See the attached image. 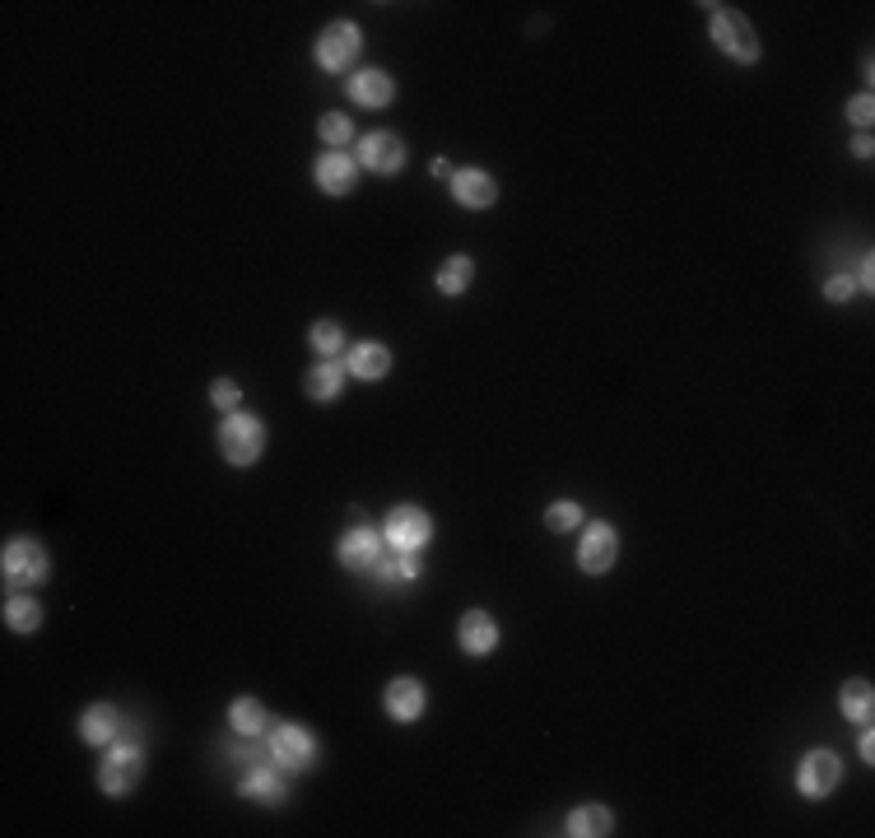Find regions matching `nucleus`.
Wrapping results in <instances>:
<instances>
[{"instance_id":"obj_1","label":"nucleus","mask_w":875,"mask_h":838,"mask_svg":"<svg viewBox=\"0 0 875 838\" xmlns=\"http://www.w3.org/2000/svg\"><path fill=\"white\" fill-rule=\"evenodd\" d=\"M219 447H224V457L233 466H252L261 457V447H266V433H261V424L252 415H229L224 429H219Z\"/></svg>"},{"instance_id":"obj_2","label":"nucleus","mask_w":875,"mask_h":838,"mask_svg":"<svg viewBox=\"0 0 875 838\" xmlns=\"http://www.w3.org/2000/svg\"><path fill=\"white\" fill-rule=\"evenodd\" d=\"M708 10V19H713V38L722 42V52L736 56V61H754L759 56V42H754L750 24H745L736 10H727V5H703Z\"/></svg>"},{"instance_id":"obj_3","label":"nucleus","mask_w":875,"mask_h":838,"mask_svg":"<svg viewBox=\"0 0 875 838\" xmlns=\"http://www.w3.org/2000/svg\"><path fill=\"white\" fill-rule=\"evenodd\" d=\"M140 773H145V759H140V750L135 745H117L108 755V764H103V792H112V797H126L135 783H140Z\"/></svg>"},{"instance_id":"obj_4","label":"nucleus","mask_w":875,"mask_h":838,"mask_svg":"<svg viewBox=\"0 0 875 838\" xmlns=\"http://www.w3.org/2000/svg\"><path fill=\"white\" fill-rule=\"evenodd\" d=\"M354 56H359V28L354 24H331L322 38H317V61H322L326 70L354 66Z\"/></svg>"},{"instance_id":"obj_5","label":"nucleus","mask_w":875,"mask_h":838,"mask_svg":"<svg viewBox=\"0 0 875 838\" xmlns=\"http://www.w3.org/2000/svg\"><path fill=\"white\" fill-rule=\"evenodd\" d=\"M429 513H419V508H396V513L387 517V541L401 550V555H410V550H419V545L429 541Z\"/></svg>"},{"instance_id":"obj_6","label":"nucleus","mask_w":875,"mask_h":838,"mask_svg":"<svg viewBox=\"0 0 875 838\" xmlns=\"http://www.w3.org/2000/svg\"><path fill=\"white\" fill-rule=\"evenodd\" d=\"M615 555H620V536H615L606 522L587 527V536H582V545H578V564L587 568V573H606V568L615 564Z\"/></svg>"},{"instance_id":"obj_7","label":"nucleus","mask_w":875,"mask_h":838,"mask_svg":"<svg viewBox=\"0 0 875 838\" xmlns=\"http://www.w3.org/2000/svg\"><path fill=\"white\" fill-rule=\"evenodd\" d=\"M838 778H843V764H838V755H829V750H815V755L801 764V792H806V797H829L838 787Z\"/></svg>"},{"instance_id":"obj_8","label":"nucleus","mask_w":875,"mask_h":838,"mask_svg":"<svg viewBox=\"0 0 875 838\" xmlns=\"http://www.w3.org/2000/svg\"><path fill=\"white\" fill-rule=\"evenodd\" d=\"M47 573V555L33 541H10L5 545V578L10 582H38Z\"/></svg>"},{"instance_id":"obj_9","label":"nucleus","mask_w":875,"mask_h":838,"mask_svg":"<svg viewBox=\"0 0 875 838\" xmlns=\"http://www.w3.org/2000/svg\"><path fill=\"white\" fill-rule=\"evenodd\" d=\"M359 159L373 168V173H396L405 163V145L391 131H373V136H364V145H359Z\"/></svg>"},{"instance_id":"obj_10","label":"nucleus","mask_w":875,"mask_h":838,"mask_svg":"<svg viewBox=\"0 0 875 838\" xmlns=\"http://www.w3.org/2000/svg\"><path fill=\"white\" fill-rule=\"evenodd\" d=\"M270 755H275V764H284V769H303L312 759V736L303 727H280L270 736Z\"/></svg>"},{"instance_id":"obj_11","label":"nucleus","mask_w":875,"mask_h":838,"mask_svg":"<svg viewBox=\"0 0 875 838\" xmlns=\"http://www.w3.org/2000/svg\"><path fill=\"white\" fill-rule=\"evenodd\" d=\"M452 196H457L466 210H485V205H494L499 187H494V177H489V173H480V168H466V173L452 177Z\"/></svg>"},{"instance_id":"obj_12","label":"nucleus","mask_w":875,"mask_h":838,"mask_svg":"<svg viewBox=\"0 0 875 838\" xmlns=\"http://www.w3.org/2000/svg\"><path fill=\"white\" fill-rule=\"evenodd\" d=\"M419 708H424V690H419V680L401 676L387 685V713L396 717V722H415Z\"/></svg>"},{"instance_id":"obj_13","label":"nucleus","mask_w":875,"mask_h":838,"mask_svg":"<svg viewBox=\"0 0 875 838\" xmlns=\"http://www.w3.org/2000/svg\"><path fill=\"white\" fill-rule=\"evenodd\" d=\"M494 643H499L494 620H489L485 610H471V615L461 620V648L471 652V657H485V652H494Z\"/></svg>"},{"instance_id":"obj_14","label":"nucleus","mask_w":875,"mask_h":838,"mask_svg":"<svg viewBox=\"0 0 875 838\" xmlns=\"http://www.w3.org/2000/svg\"><path fill=\"white\" fill-rule=\"evenodd\" d=\"M317 187H322L326 196H345V191L354 187V163L345 159V154H326V159H317Z\"/></svg>"},{"instance_id":"obj_15","label":"nucleus","mask_w":875,"mask_h":838,"mask_svg":"<svg viewBox=\"0 0 875 838\" xmlns=\"http://www.w3.org/2000/svg\"><path fill=\"white\" fill-rule=\"evenodd\" d=\"M340 564L345 568H377V531H350L340 541Z\"/></svg>"},{"instance_id":"obj_16","label":"nucleus","mask_w":875,"mask_h":838,"mask_svg":"<svg viewBox=\"0 0 875 838\" xmlns=\"http://www.w3.org/2000/svg\"><path fill=\"white\" fill-rule=\"evenodd\" d=\"M350 94H354V103H364V108H387L396 89H391V80L382 70H364V75H354Z\"/></svg>"},{"instance_id":"obj_17","label":"nucleus","mask_w":875,"mask_h":838,"mask_svg":"<svg viewBox=\"0 0 875 838\" xmlns=\"http://www.w3.org/2000/svg\"><path fill=\"white\" fill-rule=\"evenodd\" d=\"M391 368V354L382 350V345H373V340H364V345H354L350 350V373L354 378H382Z\"/></svg>"},{"instance_id":"obj_18","label":"nucleus","mask_w":875,"mask_h":838,"mask_svg":"<svg viewBox=\"0 0 875 838\" xmlns=\"http://www.w3.org/2000/svg\"><path fill=\"white\" fill-rule=\"evenodd\" d=\"M80 736L89 745H108L112 736H117V713H112L108 703H98V708H89L80 722Z\"/></svg>"},{"instance_id":"obj_19","label":"nucleus","mask_w":875,"mask_h":838,"mask_svg":"<svg viewBox=\"0 0 875 838\" xmlns=\"http://www.w3.org/2000/svg\"><path fill=\"white\" fill-rule=\"evenodd\" d=\"M615 829V820H610L606 806H582V811H573V820H568V834L578 838H601Z\"/></svg>"},{"instance_id":"obj_20","label":"nucleus","mask_w":875,"mask_h":838,"mask_svg":"<svg viewBox=\"0 0 875 838\" xmlns=\"http://www.w3.org/2000/svg\"><path fill=\"white\" fill-rule=\"evenodd\" d=\"M471 280H475V261L471 257H452L443 271H438V289H443V294H466Z\"/></svg>"},{"instance_id":"obj_21","label":"nucleus","mask_w":875,"mask_h":838,"mask_svg":"<svg viewBox=\"0 0 875 838\" xmlns=\"http://www.w3.org/2000/svg\"><path fill=\"white\" fill-rule=\"evenodd\" d=\"M303 387H308L312 401H331V396L340 392V364H331V359H326V364H317L308 378H303Z\"/></svg>"},{"instance_id":"obj_22","label":"nucleus","mask_w":875,"mask_h":838,"mask_svg":"<svg viewBox=\"0 0 875 838\" xmlns=\"http://www.w3.org/2000/svg\"><path fill=\"white\" fill-rule=\"evenodd\" d=\"M5 624H10L14 634H33V629L42 624L38 601H28V596H14L10 606H5Z\"/></svg>"},{"instance_id":"obj_23","label":"nucleus","mask_w":875,"mask_h":838,"mask_svg":"<svg viewBox=\"0 0 875 838\" xmlns=\"http://www.w3.org/2000/svg\"><path fill=\"white\" fill-rule=\"evenodd\" d=\"M243 787H247V797H256V801H280L284 797V783H280V773L275 769H252Z\"/></svg>"},{"instance_id":"obj_24","label":"nucleus","mask_w":875,"mask_h":838,"mask_svg":"<svg viewBox=\"0 0 875 838\" xmlns=\"http://www.w3.org/2000/svg\"><path fill=\"white\" fill-rule=\"evenodd\" d=\"M871 685L866 680H848V690H843V713L852 717V722H866L871 717Z\"/></svg>"},{"instance_id":"obj_25","label":"nucleus","mask_w":875,"mask_h":838,"mask_svg":"<svg viewBox=\"0 0 875 838\" xmlns=\"http://www.w3.org/2000/svg\"><path fill=\"white\" fill-rule=\"evenodd\" d=\"M229 717H233V731H243V736H256V731L266 727V713H261V703L256 699H238Z\"/></svg>"},{"instance_id":"obj_26","label":"nucleus","mask_w":875,"mask_h":838,"mask_svg":"<svg viewBox=\"0 0 875 838\" xmlns=\"http://www.w3.org/2000/svg\"><path fill=\"white\" fill-rule=\"evenodd\" d=\"M545 522H550V531H573V527H582V508L578 503H554L550 513H545Z\"/></svg>"},{"instance_id":"obj_27","label":"nucleus","mask_w":875,"mask_h":838,"mask_svg":"<svg viewBox=\"0 0 875 838\" xmlns=\"http://www.w3.org/2000/svg\"><path fill=\"white\" fill-rule=\"evenodd\" d=\"M312 345H317V350L331 359V354L340 350V326H336V322H317V326H312Z\"/></svg>"},{"instance_id":"obj_28","label":"nucleus","mask_w":875,"mask_h":838,"mask_svg":"<svg viewBox=\"0 0 875 838\" xmlns=\"http://www.w3.org/2000/svg\"><path fill=\"white\" fill-rule=\"evenodd\" d=\"M322 136L331 140V145H345V140H350V122H345L340 112H331V117H322Z\"/></svg>"},{"instance_id":"obj_29","label":"nucleus","mask_w":875,"mask_h":838,"mask_svg":"<svg viewBox=\"0 0 875 838\" xmlns=\"http://www.w3.org/2000/svg\"><path fill=\"white\" fill-rule=\"evenodd\" d=\"M871 112H875L871 94H862V98H852V103H848V117H852L857 126H871Z\"/></svg>"},{"instance_id":"obj_30","label":"nucleus","mask_w":875,"mask_h":838,"mask_svg":"<svg viewBox=\"0 0 875 838\" xmlns=\"http://www.w3.org/2000/svg\"><path fill=\"white\" fill-rule=\"evenodd\" d=\"M852 289H857V284H852L848 275H834V280L824 284V294L834 298V303H843V298H852Z\"/></svg>"},{"instance_id":"obj_31","label":"nucleus","mask_w":875,"mask_h":838,"mask_svg":"<svg viewBox=\"0 0 875 838\" xmlns=\"http://www.w3.org/2000/svg\"><path fill=\"white\" fill-rule=\"evenodd\" d=\"M382 578H387V582L415 578V564H410V559H391V564H382Z\"/></svg>"},{"instance_id":"obj_32","label":"nucleus","mask_w":875,"mask_h":838,"mask_svg":"<svg viewBox=\"0 0 875 838\" xmlns=\"http://www.w3.org/2000/svg\"><path fill=\"white\" fill-rule=\"evenodd\" d=\"M215 406H224V410L238 406V387L233 382H215Z\"/></svg>"}]
</instances>
